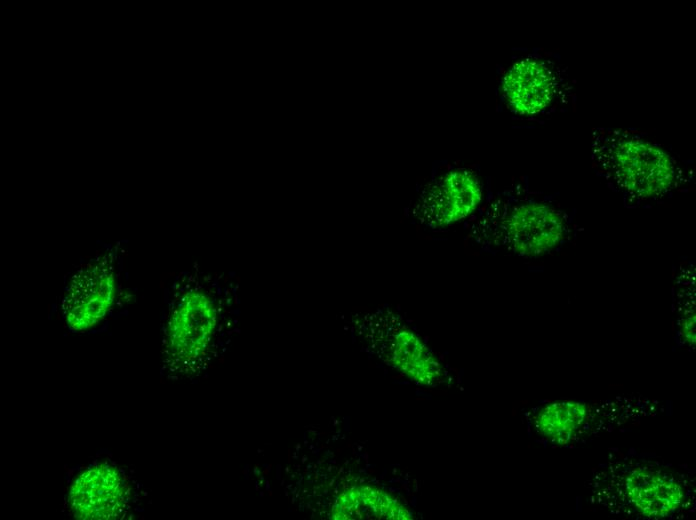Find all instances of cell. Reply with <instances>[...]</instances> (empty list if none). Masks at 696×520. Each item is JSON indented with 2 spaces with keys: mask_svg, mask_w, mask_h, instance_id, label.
Segmentation results:
<instances>
[{
  "mask_svg": "<svg viewBox=\"0 0 696 520\" xmlns=\"http://www.w3.org/2000/svg\"><path fill=\"white\" fill-rule=\"evenodd\" d=\"M587 500L613 515L672 519L694 508V478L664 460L626 454L596 468L588 481Z\"/></svg>",
  "mask_w": 696,
  "mask_h": 520,
  "instance_id": "cell-1",
  "label": "cell"
},
{
  "mask_svg": "<svg viewBox=\"0 0 696 520\" xmlns=\"http://www.w3.org/2000/svg\"><path fill=\"white\" fill-rule=\"evenodd\" d=\"M591 161L595 173L628 206L662 201L689 188L693 171L679 156L636 130L596 128Z\"/></svg>",
  "mask_w": 696,
  "mask_h": 520,
  "instance_id": "cell-2",
  "label": "cell"
},
{
  "mask_svg": "<svg viewBox=\"0 0 696 520\" xmlns=\"http://www.w3.org/2000/svg\"><path fill=\"white\" fill-rule=\"evenodd\" d=\"M472 228L473 238L486 250L537 258L567 244L575 224L553 197L517 186L492 196Z\"/></svg>",
  "mask_w": 696,
  "mask_h": 520,
  "instance_id": "cell-3",
  "label": "cell"
},
{
  "mask_svg": "<svg viewBox=\"0 0 696 520\" xmlns=\"http://www.w3.org/2000/svg\"><path fill=\"white\" fill-rule=\"evenodd\" d=\"M221 309L208 288L190 284L173 300L163 330L164 364L173 373L198 369L210 356L220 325Z\"/></svg>",
  "mask_w": 696,
  "mask_h": 520,
  "instance_id": "cell-4",
  "label": "cell"
},
{
  "mask_svg": "<svg viewBox=\"0 0 696 520\" xmlns=\"http://www.w3.org/2000/svg\"><path fill=\"white\" fill-rule=\"evenodd\" d=\"M657 404L636 397L602 401H555L538 408L536 433L556 446H566L656 413Z\"/></svg>",
  "mask_w": 696,
  "mask_h": 520,
  "instance_id": "cell-5",
  "label": "cell"
},
{
  "mask_svg": "<svg viewBox=\"0 0 696 520\" xmlns=\"http://www.w3.org/2000/svg\"><path fill=\"white\" fill-rule=\"evenodd\" d=\"M498 94L513 116L538 119L564 108L571 100L572 86L558 60L532 53L516 58L504 69Z\"/></svg>",
  "mask_w": 696,
  "mask_h": 520,
  "instance_id": "cell-6",
  "label": "cell"
},
{
  "mask_svg": "<svg viewBox=\"0 0 696 520\" xmlns=\"http://www.w3.org/2000/svg\"><path fill=\"white\" fill-rule=\"evenodd\" d=\"M68 514L78 520H125L135 516L139 491L131 475L108 459L78 469L64 496Z\"/></svg>",
  "mask_w": 696,
  "mask_h": 520,
  "instance_id": "cell-7",
  "label": "cell"
},
{
  "mask_svg": "<svg viewBox=\"0 0 696 520\" xmlns=\"http://www.w3.org/2000/svg\"><path fill=\"white\" fill-rule=\"evenodd\" d=\"M483 184L471 169L454 168L431 181L414 213L426 226L445 227L472 215L483 201Z\"/></svg>",
  "mask_w": 696,
  "mask_h": 520,
  "instance_id": "cell-8",
  "label": "cell"
},
{
  "mask_svg": "<svg viewBox=\"0 0 696 520\" xmlns=\"http://www.w3.org/2000/svg\"><path fill=\"white\" fill-rule=\"evenodd\" d=\"M117 277L103 259L87 265L73 278L61 304L64 323L72 332H87L102 323L114 308Z\"/></svg>",
  "mask_w": 696,
  "mask_h": 520,
  "instance_id": "cell-9",
  "label": "cell"
},
{
  "mask_svg": "<svg viewBox=\"0 0 696 520\" xmlns=\"http://www.w3.org/2000/svg\"><path fill=\"white\" fill-rule=\"evenodd\" d=\"M386 348L391 364L417 384L429 386L440 377V363L411 330L393 329L388 336Z\"/></svg>",
  "mask_w": 696,
  "mask_h": 520,
  "instance_id": "cell-10",
  "label": "cell"
},
{
  "mask_svg": "<svg viewBox=\"0 0 696 520\" xmlns=\"http://www.w3.org/2000/svg\"><path fill=\"white\" fill-rule=\"evenodd\" d=\"M331 518L349 519H409V512L387 493L368 485H357L338 495Z\"/></svg>",
  "mask_w": 696,
  "mask_h": 520,
  "instance_id": "cell-11",
  "label": "cell"
},
{
  "mask_svg": "<svg viewBox=\"0 0 696 520\" xmlns=\"http://www.w3.org/2000/svg\"><path fill=\"white\" fill-rule=\"evenodd\" d=\"M673 310L676 341L683 348L695 347V267L681 263L674 276Z\"/></svg>",
  "mask_w": 696,
  "mask_h": 520,
  "instance_id": "cell-12",
  "label": "cell"
}]
</instances>
